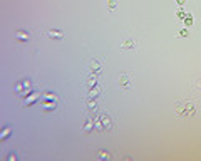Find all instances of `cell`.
Segmentation results:
<instances>
[{
	"mask_svg": "<svg viewBox=\"0 0 201 161\" xmlns=\"http://www.w3.org/2000/svg\"><path fill=\"white\" fill-rule=\"evenodd\" d=\"M178 114L183 118H193L195 116V104L193 103H184L178 106Z\"/></svg>",
	"mask_w": 201,
	"mask_h": 161,
	"instance_id": "1",
	"label": "cell"
},
{
	"mask_svg": "<svg viewBox=\"0 0 201 161\" xmlns=\"http://www.w3.org/2000/svg\"><path fill=\"white\" fill-rule=\"evenodd\" d=\"M96 121V128L97 129H102V131H106V129H111V118L109 116H101V118H97V119H94Z\"/></svg>",
	"mask_w": 201,
	"mask_h": 161,
	"instance_id": "2",
	"label": "cell"
},
{
	"mask_svg": "<svg viewBox=\"0 0 201 161\" xmlns=\"http://www.w3.org/2000/svg\"><path fill=\"white\" fill-rule=\"evenodd\" d=\"M47 35L50 37V39H62V37H64V32L55 30V29H50V30H47Z\"/></svg>",
	"mask_w": 201,
	"mask_h": 161,
	"instance_id": "3",
	"label": "cell"
},
{
	"mask_svg": "<svg viewBox=\"0 0 201 161\" xmlns=\"http://www.w3.org/2000/svg\"><path fill=\"white\" fill-rule=\"evenodd\" d=\"M15 37L19 39V40H29V39H30V34H29V32H25V30H17L15 32Z\"/></svg>",
	"mask_w": 201,
	"mask_h": 161,
	"instance_id": "4",
	"label": "cell"
},
{
	"mask_svg": "<svg viewBox=\"0 0 201 161\" xmlns=\"http://www.w3.org/2000/svg\"><path fill=\"white\" fill-rule=\"evenodd\" d=\"M94 126H96V121L87 119V123L84 124V131H86V133H89V131H92V129H94Z\"/></svg>",
	"mask_w": 201,
	"mask_h": 161,
	"instance_id": "5",
	"label": "cell"
},
{
	"mask_svg": "<svg viewBox=\"0 0 201 161\" xmlns=\"http://www.w3.org/2000/svg\"><path fill=\"white\" fill-rule=\"evenodd\" d=\"M119 84H121L122 87H128V84H129V76L128 74H122V76L119 77Z\"/></svg>",
	"mask_w": 201,
	"mask_h": 161,
	"instance_id": "6",
	"label": "cell"
},
{
	"mask_svg": "<svg viewBox=\"0 0 201 161\" xmlns=\"http://www.w3.org/2000/svg\"><path fill=\"white\" fill-rule=\"evenodd\" d=\"M29 86H30V82H29V81H24L22 84L15 86V91L17 92H20V91H24V89H29Z\"/></svg>",
	"mask_w": 201,
	"mask_h": 161,
	"instance_id": "7",
	"label": "cell"
},
{
	"mask_svg": "<svg viewBox=\"0 0 201 161\" xmlns=\"http://www.w3.org/2000/svg\"><path fill=\"white\" fill-rule=\"evenodd\" d=\"M9 133H10V128H4L2 133H0V139H2V141L7 139V138H9Z\"/></svg>",
	"mask_w": 201,
	"mask_h": 161,
	"instance_id": "8",
	"label": "cell"
},
{
	"mask_svg": "<svg viewBox=\"0 0 201 161\" xmlns=\"http://www.w3.org/2000/svg\"><path fill=\"white\" fill-rule=\"evenodd\" d=\"M37 97H39V94H37V92H34V94H32V96H30L29 99H25V101H24V104H32V103H34V101H35Z\"/></svg>",
	"mask_w": 201,
	"mask_h": 161,
	"instance_id": "9",
	"label": "cell"
},
{
	"mask_svg": "<svg viewBox=\"0 0 201 161\" xmlns=\"http://www.w3.org/2000/svg\"><path fill=\"white\" fill-rule=\"evenodd\" d=\"M99 92H101V87H99V86H96V87H92L91 91H89V94H91V97H94V96H97Z\"/></svg>",
	"mask_w": 201,
	"mask_h": 161,
	"instance_id": "10",
	"label": "cell"
},
{
	"mask_svg": "<svg viewBox=\"0 0 201 161\" xmlns=\"http://www.w3.org/2000/svg\"><path fill=\"white\" fill-rule=\"evenodd\" d=\"M122 47H124V49H131V47H134V40H133V39H128V40L122 44Z\"/></svg>",
	"mask_w": 201,
	"mask_h": 161,
	"instance_id": "11",
	"label": "cell"
},
{
	"mask_svg": "<svg viewBox=\"0 0 201 161\" xmlns=\"http://www.w3.org/2000/svg\"><path fill=\"white\" fill-rule=\"evenodd\" d=\"M97 158H99V160H107V158H109V153H104V151H99V153H97Z\"/></svg>",
	"mask_w": 201,
	"mask_h": 161,
	"instance_id": "12",
	"label": "cell"
},
{
	"mask_svg": "<svg viewBox=\"0 0 201 161\" xmlns=\"http://www.w3.org/2000/svg\"><path fill=\"white\" fill-rule=\"evenodd\" d=\"M91 69H92V71H99V69H101V62H97V61H96V62H92Z\"/></svg>",
	"mask_w": 201,
	"mask_h": 161,
	"instance_id": "13",
	"label": "cell"
},
{
	"mask_svg": "<svg viewBox=\"0 0 201 161\" xmlns=\"http://www.w3.org/2000/svg\"><path fill=\"white\" fill-rule=\"evenodd\" d=\"M184 24H186V25H188V27H189L191 24H193V17H191L189 14H188V17H186V19H184Z\"/></svg>",
	"mask_w": 201,
	"mask_h": 161,
	"instance_id": "14",
	"label": "cell"
},
{
	"mask_svg": "<svg viewBox=\"0 0 201 161\" xmlns=\"http://www.w3.org/2000/svg\"><path fill=\"white\" fill-rule=\"evenodd\" d=\"M87 106H89V109H96V101H87Z\"/></svg>",
	"mask_w": 201,
	"mask_h": 161,
	"instance_id": "15",
	"label": "cell"
},
{
	"mask_svg": "<svg viewBox=\"0 0 201 161\" xmlns=\"http://www.w3.org/2000/svg\"><path fill=\"white\" fill-rule=\"evenodd\" d=\"M178 17H179V19H186V17H188V14H186V12H183V10H179V12H178Z\"/></svg>",
	"mask_w": 201,
	"mask_h": 161,
	"instance_id": "16",
	"label": "cell"
},
{
	"mask_svg": "<svg viewBox=\"0 0 201 161\" xmlns=\"http://www.w3.org/2000/svg\"><path fill=\"white\" fill-rule=\"evenodd\" d=\"M7 160H10V161H12V160H14V161H15V160H17V156H15V155H14V153H10V155L7 156Z\"/></svg>",
	"mask_w": 201,
	"mask_h": 161,
	"instance_id": "17",
	"label": "cell"
},
{
	"mask_svg": "<svg viewBox=\"0 0 201 161\" xmlns=\"http://www.w3.org/2000/svg\"><path fill=\"white\" fill-rule=\"evenodd\" d=\"M109 7H111V9H114V7H116V2H114V0H109Z\"/></svg>",
	"mask_w": 201,
	"mask_h": 161,
	"instance_id": "18",
	"label": "cell"
},
{
	"mask_svg": "<svg viewBox=\"0 0 201 161\" xmlns=\"http://www.w3.org/2000/svg\"><path fill=\"white\" fill-rule=\"evenodd\" d=\"M178 4H179V5H183V4H184V0H178Z\"/></svg>",
	"mask_w": 201,
	"mask_h": 161,
	"instance_id": "19",
	"label": "cell"
},
{
	"mask_svg": "<svg viewBox=\"0 0 201 161\" xmlns=\"http://www.w3.org/2000/svg\"><path fill=\"white\" fill-rule=\"evenodd\" d=\"M200 87H201V81H200Z\"/></svg>",
	"mask_w": 201,
	"mask_h": 161,
	"instance_id": "20",
	"label": "cell"
}]
</instances>
